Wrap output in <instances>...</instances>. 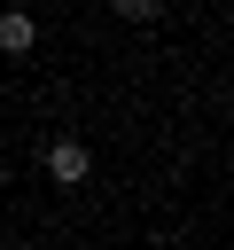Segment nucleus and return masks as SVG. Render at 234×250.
Instances as JSON below:
<instances>
[{"label":"nucleus","instance_id":"3","mask_svg":"<svg viewBox=\"0 0 234 250\" xmlns=\"http://www.w3.org/2000/svg\"><path fill=\"white\" fill-rule=\"evenodd\" d=\"M117 8H125V16H156L164 0H117Z\"/></svg>","mask_w":234,"mask_h":250},{"label":"nucleus","instance_id":"1","mask_svg":"<svg viewBox=\"0 0 234 250\" xmlns=\"http://www.w3.org/2000/svg\"><path fill=\"white\" fill-rule=\"evenodd\" d=\"M86 172H94V148H86L78 133L47 141V180H55V188H86Z\"/></svg>","mask_w":234,"mask_h":250},{"label":"nucleus","instance_id":"2","mask_svg":"<svg viewBox=\"0 0 234 250\" xmlns=\"http://www.w3.org/2000/svg\"><path fill=\"white\" fill-rule=\"evenodd\" d=\"M31 47H39V16H31V8H0V55L23 62Z\"/></svg>","mask_w":234,"mask_h":250}]
</instances>
